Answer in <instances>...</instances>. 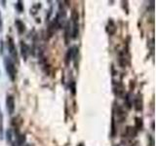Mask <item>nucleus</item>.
<instances>
[{
	"label": "nucleus",
	"mask_w": 156,
	"mask_h": 146,
	"mask_svg": "<svg viewBox=\"0 0 156 146\" xmlns=\"http://www.w3.org/2000/svg\"><path fill=\"white\" fill-rule=\"evenodd\" d=\"M5 63V68H6V71L8 73V76L10 77V79L12 81H15V78H16V68H15L14 62L8 57H5L4 60Z\"/></svg>",
	"instance_id": "f257e3e1"
},
{
	"label": "nucleus",
	"mask_w": 156,
	"mask_h": 146,
	"mask_svg": "<svg viewBox=\"0 0 156 146\" xmlns=\"http://www.w3.org/2000/svg\"><path fill=\"white\" fill-rule=\"evenodd\" d=\"M78 19H79V16L78 13L73 11L72 13V23H73V30H72V38H76L78 35V31H79V24H78Z\"/></svg>",
	"instance_id": "f03ea898"
},
{
	"label": "nucleus",
	"mask_w": 156,
	"mask_h": 146,
	"mask_svg": "<svg viewBox=\"0 0 156 146\" xmlns=\"http://www.w3.org/2000/svg\"><path fill=\"white\" fill-rule=\"evenodd\" d=\"M6 107L7 110L9 112V114H13L14 110H15V101H14V97L12 96H7L6 99Z\"/></svg>",
	"instance_id": "7ed1b4c3"
},
{
	"label": "nucleus",
	"mask_w": 156,
	"mask_h": 146,
	"mask_svg": "<svg viewBox=\"0 0 156 146\" xmlns=\"http://www.w3.org/2000/svg\"><path fill=\"white\" fill-rule=\"evenodd\" d=\"M8 49H9V53L10 55H11L14 58H16L17 60V49H16V46H15L14 44V41L12 38H9L8 39Z\"/></svg>",
	"instance_id": "20e7f679"
},
{
	"label": "nucleus",
	"mask_w": 156,
	"mask_h": 146,
	"mask_svg": "<svg viewBox=\"0 0 156 146\" xmlns=\"http://www.w3.org/2000/svg\"><path fill=\"white\" fill-rule=\"evenodd\" d=\"M16 26H17V29H18V31L19 33H23L24 30H26V26H24V23L22 22V21H20V19H16Z\"/></svg>",
	"instance_id": "39448f33"
},
{
	"label": "nucleus",
	"mask_w": 156,
	"mask_h": 146,
	"mask_svg": "<svg viewBox=\"0 0 156 146\" xmlns=\"http://www.w3.org/2000/svg\"><path fill=\"white\" fill-rule=\"evenodd\" d=\"M134 104H135V108H136V110L140 111V110L143 109V101H141V99L140 97V96H139L138 97H136Z\"/></svg>",
	"instance_id": "423d86ee"
},
{
	"label": "nucleus",
	"mask_w": 156,
	"mask_h": 146,
	"mask_svg": "<svg viewBox=\"0 0 156 146\" xmlns=\"http://www.w3.org/2000/svg\"><path fill=\"white\" fill-rule=\"evenodd\" d=\"M21 49H22V55L24 57V60H27V54H28V47L26 43L22 42L21 43Z\"/></svg>",
	"instance_id": "0eeeda50"
},
{
	"label": "nucleus",
	"mask_w": 156,
	"mask_h": 146,
	"mask_svg": "<svg viewBox=\"0 0 156 146\" xmlns=\"http://www.w3.org/2000/svg\"><path fill=\"white\" fill-rule=\"evenodd\" d=\"M126 134L127 135H129L130 137H135V135L136 134V130H135V128H131V127H128L126 130Z\"/></svg>",
	"instance_id": "6e6552de"
},
{
	"label": "nucleus",
	"mask_w": 156,
	"mask_h": 146,
	"mask_svg": "<svg viewBox=\"0 0 156 146\" xmlns=\"http://www.w3.org/2000/svg\"><path fill=\"white\" fill-rule=\"evenodd\" d=\"M136 129L140 130L143 127V123H141V119L140 118H136Z\"/></svg>",
	"instance_id": "1a4fd4ad"
},
{
	"label": "nucleus",
	"mask_w": 156,
	"mask_h": 146,
	"mask_svg": "<svg viewBox=\"0 0 156 146\" xmlns=\"http://www.w3.org/2000/svg\"><path fill=\"white\" fill-rule=\"evenodd\" d=\"M2 120H3V116H2V113H1V110H0V136H2V129H3Z\"/></svg>",
	"instance_id": "9d476101"
},
{
	"label": "nucleus",
	"mask_w": 156,
	"mask_h": 146,
	"mask_svg": "<svg viewBox=\"0 0 156 146\" xmlns=\"http://www.w3.org/2000/svg\"><path fill=\"white\" fill-rule=\"evenodd\" d=\"M40 8V4H37V5H34L32 7V9L30 10V13H32L33 15H35L37 13V9Z\"/></svg>",
	"instance_id": "9b49d317"
},
{
	"label": "nucleus",
	"mask_w": 156,
	"mask_h": 146,
	"mask_svg": "<svg viewBox=\"0 0 156 146\" xmlns=\"http://www.w3.org/2000/svg\"><path fill=\"white\" fill-rule=\"evenodd\" d=\"M16 6H17V9H18V11H19V12H23V4H22L21 1H19V2L17 3Z\"/></svg>",
	"instance_id": "f8f14e48"
},
{
	"label": "nucleus",
	"mask_w": 156,
	"mask_h": 146,
	"mask_svg": "<svg viewBox=\"0 0 156 146\" xmlns=\"http://www.w3.org/2000/svg\"><path fill=\"white\" fill-rule=\"evenodd\" d=\"M2 30V21H1V15H0V31Z\"/></svg>",
	"instance_id": "ddd939ff"
}]
</instances>
